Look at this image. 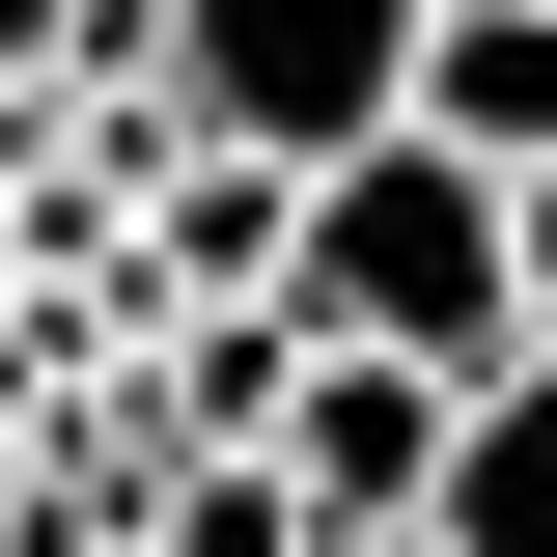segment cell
Listing matches in <instances>:
<instances>
[{
	"instance_id": "cell-1",
	"label": "cell",
	"mask_w": 557,
	"mask_h": 557,
	"mask_svg": "<svg viewBox=\"0 0 557 557\" xmlns=\"http://www.w3.org/2000/svg\"><path fill=\"white\" fill-rule=\"evenodd\" d=\"M251 335H278V362H391V391H502V362H530V307H502V196L446 168V139L307 168V196H278Z\"/></svg>"
},
{
	"instance_id": "cell-2",
	"label": "cell",
	"mask_w": 557,
	"mask_h": 557,
	"mask_svg": "<svg viewBox=\"0 0 557 557\" xmlns=\"http://www.w3.org/2000/svg\"><path fill=\"white\" fill-rule=\"evenodd\" d=\"M418 28L446 0H168V112L251 139V168H362L418 112Z\"/></svg>"
},
{
	"instance_id": "cell-3",
	"label": "cell",
	"mask_w": 557,
	"mask_h": 557,
	"mask_svg": "<svg viewBox=\"0 0 557 557\" xmlns=\"http://www.w3.org/2000/svg\"><path fill=\"white\" fill-rule=\"evenodd\" d=\"M446 418H474V391H391V362H278V418H251V474L307 502V557H391L418 502H446Z\"/></svg>"
},
{
	"instance_id": "cell-4",
	"label": "cell",
	"mask_w": 557,
	"mask_h": 557,
	"mask_svg": "<svg viewBox=\"0 0 557 557\" xmlns=\"http://www.w3.org/2000/svg\"><path fill=\"white\" fill-rule=\"evenodd\" d=\"M391 139H446L474 196H557V0H446L418 28V112Z\"/></svg>"
},
{
	"instance_id": "cell-5",
	"label": "cell",
	"mask_w": 557,
	"mask_h": 557,
	"mask_svg": "<svg viewBox=\"0 0 557 557\" xmlns=\"http://www.w3.org/2000/svg\"><path fill=\"white\" fill-rule=\"evenodd\" d=\"M418 557H557V362H502V391L446 418V502H418Z\"/></svg>"
},
{
	"instance_id": "cell-6",
	"label": "cell",
	"mask_w": 557,
	"mask_h": 557,
	"mask_svg": "<svg viewBox=\"0 0 557 557\" xmlns=\"http://www.w3.org/2000/svg\"><path fill=\"white\" fill-rule=\"evenodd\" d=\"M139 557H307V502H278V474H251V446H196V474L139 502Z\"/></svg>"
},
{
	"instance_id": "cell-7",
	"label": "cell",
	"mask_w": 557,
	"mask_h": 557,
	"mask_svg": "<svg viewBox=\"0 0 557 557\" xmlns=\"http://www.w3.org/2000/svg\"><path fill=\"white\" fill-rule=\"evenodd\" d=\"M502 307H530V362H557V196H502Z\"/></svg>"
},
{
	"instance_id": "cell-8",
	"label": "cell",
	"mask_w": 557,
	"mask_h": 557,
	"mask_svg": "<svg viewBox=\"0 0 557 557\" xmlns=\"http://www.w3.org/2000/svg\"><path fill=\"white\" fill-rule=\"evenodd\" d=\"M391 557H418V530H391Z\"/></svg>"
}]
</instances>
